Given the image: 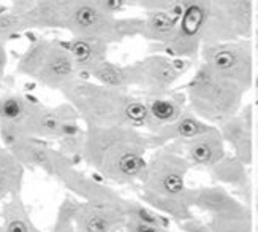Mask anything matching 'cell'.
<instances>
[{
    "label": "cell",
    "instance_id": "25",
    "mask_svg": "<svg viewBox=\"0 0 258 232\" xmlns=\"http://www.w3.org/2000/svg\"><path fill=\"white\" fill-rule=\"evenodd\" d=\"M26 27L27 23L22 13H0V43Z\"/></svg>",
    "mask_w": 258,
    "mask_h": 232
},
{
    "label": "cell",
    "instance_id": "28",
    "mask_svg": "<svg viewBox=\"0 0 258 232\" xmlns=\"http://www.w3.org/2000/svg\"><path fill=\"white\" fill-rule=\"evenodd\" d=\"M5 65H7V54H5L4 45L0 43V76H2V73L5 70Z\"/></svg>",
    "mask_w": 258,
    "mask_h": 232
},
{
    "label": "cell",
    "instance_id": "32",
    "mask_svg": "<svg viewBox=\"0 0 258 232\" xmlns=\"http://www.w3.org/2000/svg\"><path fill=\"white\" fill-rule=\"evenodd\" d=\"M256 65H258V61H256Z\"/></svg>",
    "mask_w": 258,
    "mask_h": 232
},
{
    "label": "cell",
    "instance_id": "31",
    "mask_svg": "<svg viewBox=\"0 0 258 232\" xmlns=\"http://www.w3.org/2000/svg\"><path fill=\"white\" fill-rule=\"evenodd\" d=\"M35 232H40V230H38V229H35Z\"/></svg>",
    "mask_w": 258,
    "mask_h": 232
},
{
    "label": "cell",
    "instance_id": "6",
    "mask_svg": "<svg viewBox=\"0 0 258 232\" xmlns=\"http://www.w3.org/2000/svg\"><path fill=\"white\" fill-rule=\"evenodd\" d=\"M19 72L32 76L44 86L63 89L76 80V64L69 48L54 41H37L19 62Z\"/></svg>",
    "mask_w": 258,
    "mask_h": 232
},
{
    "label": "cell",
    "instance_id": "4",
    "mask_svg": "<svg viewBox=\"0 0 258 232\" xmlns=\"http://www.w3.org/2000/svg\"><path fill=\"white\" fill-rule=\"evenodd\" d=\"M245 91L239 84L225 78L208 65L201 64L190 78L185 99L190 110L206 123L220 124L241 110Z\"/></svg>",
    "mask_w": 258,
    "mask_h": 232
},
{
    "label": "cell",
    "instance_id": "22",
    "mask_svg": "<svg viewBox=\"0 0 258 232\" xmlns=\"http://www.w3.org/2000/svg\"><path fill=\"white\" fill-rule=\"evenodd\" d=\"M4 232H35L19 194L11 196L4 205Z\"/></svg>",
    "mask_w": 258,
    "mask_h": 232
},
{
    "label": "cell",
    "instance_id": "20",
    "mask_svg": "<svg viewBox=\"0 0 258 232\" xmlns=\"http://www.w3.org/2000/svg\"><path fill=\"white\" fill-rule=\"evenodd\" d=\"M89 75L94 76L98 84L113 87V89L127 91L128 87H135L132 64L130 65H119L114 62H109L106 59L105 62L97 65V67Z\"/></svg>",
    "mask_w": 258,
    "mask_h": 232
},
{
    "label": "cell",
    "instance_id": "30",
    "mask_svg": "<svg viewBox=\"0 0 258 232\" xmlns=\"http://www.w3.org/2000/svg\"><path fill=\"white\" fill-rule=\"evenodd\" d=\"M0 232H4V227H0Z\"/></svg>",
    "mask_w": 258,
    "mask_h": 232
},
{
    "label": "cell",
    "instance_id": "17",
    "mask_svg": "<svg viewBox=\"0 0 258 232\" xmlns=\"http://www.w3.org/2000/svg\"><path fill=\"white\" fill-rule=\"evenodd\" d=\"M109 43L98 40V38H87V37H75L69 51L76 64L78 72L91 73L97 65L106 61V51Z\"/></svg>",
    "mask_w": 258,
    "mask_h": 232
},
{
    "label": "cell",
    "instance_id": "26",
    "mask_svg": "<svg viewBox=\"0 0 258 232\" xmlns=\"http://www.w3.org/2000/svg\"><path fill=\"white\" fill-rule=\"evenodd\" d=\"M80 207V204L69 201L63 204L59 218H57V224H55V232H76V223H75V216H76V210Z\"/></svg>",
    "mask_w": 258,
    "mask_h": 232
},
{
    "label": "cell",
    "instance_id": "23",
    "mask_svg": "<svg viewBox=\"0 0 258 232\" xmlns=\"http://www.w3.org/2000/svg\"><path fill=\"white\" fill-rule=\"evenodd\" d=\"M125 4L141 8L146 13L162 12V13L173 15L179 19L184 10L185 0H125Z\"/></svg>",
    "mask_w": 258,
    "mask_h": 232
},
{
    "label": "cell",
    "instance_id": "7",
    "mask_svg": "<svg viewBox=\"0 0 258 232\" xmlns=\"http://www.w3.org/2000/svg\"><path fill=\"white\" fill-rule=\"evenodd\" d=\"M252 0H212L203 32V45L250 40Z\"/></svg>",
    "mask_w": 258,
    "mask_h": 232
},
{
    "label": "cell",
    "instance_id": "3",
    "mask_svg": "<svg viewBox=\"0 0 258 232\" xmlns=\"http://www.w3.org/2000/svg\"><path fill=\"white\" fill-rule=\"evenodd\" d=\"M188 161L179 154L160 150L148 161V165L141 175L143 201L166 215L177 223L187 221L190 216V205L197 201V194L187 190L185 175Z\"/></svg>",
    "mask_w": 258,
    "mask_h": 232
},
{
    "label": "cell",
    "instance_id": "29",
    "mask_svg": "<svg viewBox=\"0 0 258 232\" xmlns=\"http://www.w3.org/2000/svg\"><path fill=\"white\" fill-rule=\"evenodd\" d=\"M256 86H258V83H256ZM256 101H258V92H256Z\"/></svg>",
    "mask_w": 258,
    "mask_h": 232
},
{
    "label": "cell",
    "instance_id": "16",
    "mask_svg": "<svg viewBox=\"0 0 258 232\" xmlns=\"http://www.w3.org/2000/svg\"><path fill=\"white\" fill-rule=\"evenodd\" d=\"M146 108H148V118H146L144 129L149 130V134L163 129L165 126L174 123L181 116L185 108L184 104L187 99L177 94H163L155 97H144Z\"/></svg>",
    "mask_w": 258,
    "mask_h": 232
},
{
    "label": "cell",
    "instance_id": "1",
    "mask_svg": "<svg viewBox=\"0 0 258 232\" xmlns=\"http://www.w3.org/2000/svg\"><path fill=\"white\" fill-rule=\"evenodd\" d=\"M152 143L135 127H87L81 156L106 180L130 184L141 178Z\"/></svg>",
    "mask_w": 258,
    "mask_h": 232
},
{
    "label": "cell",
    "instance_id": "24",
    "mask_svg": "<svg viewBox=\"0 0 258 232\" xmlns=\"http://www.w3.org/2000/svg\"><path fill=\"white\" fill-rule=\"evenodd\" d=\"M212 169L217 173V176L222 181H231L236 183L238 180L244 178V172H242V162L236 159H227L223 158L220 162L216 165H212Z\"/></svg>",
    "mask_w": 258,
    "mask_h": 232
},
{
    "label": "cell",
    "instance_id": "15",
    "mask_svg": "<svg viewBox=\"0 0 258 232\" xmlns=\"http://www.w3.org/2000/svg\"><path fill=\"white\" fill-rule=\"evenodd\" d=\"M185 154L190 164L212 167L225 158V140L219 129L211 127L205 134L185 142Z\"/></svg>",
    "mask_w": 258,
    "mask_h": 232
},
{
    "label": "cell",
    "instance_id": "13",
    "mask_svg": "<svg viewBox=\"0 0 258 232\" xmlns=\"http://www.w3.org/2000/svg\"><path fill=\"white\" fill-rule=\"evenodd\" d=\"M223 140L228 142L242 164L252 159V107L247 105L219 124Z\"/></svg>",
    "mask_w": 258,
    "mask_h": 232
},
{
    "label": "cell",
    "instance_id": "5",
    "mask_svg": "<svg viewBox=\"0 0 258 232\" xmlns=\"http://www.w3.org/2000/svg\"><path fill=\"white\" fill-rule=\"evenodd\" d=\"M138 18H116L103 0H73L65 16L63 29L75 37L98 38L106 43L137 37Z\"/></svg>",
    "mask_w": 258,
    "mask_h": 232
},
{
    "label": "cell",
    "instance_id": "14",
    "mask_svg": "<svg viewBox=\"0 0 258 232\" xmlns=\"http://www.w3.org/2000/svg\"><path fill=\"white\" fill-rule=\"evenodd\" d=\"M212 126L206 123L205 119L197 116L192 110H185V112L179 116L174 123L165 126L163 129L149 134L152 147H162L171 142H181L185 143L201 134H205Z\"/></svg>",
    "mask_w": 258,
    "mask_h": 232
},
{
    "label": "cell",
    "instance_id": "10",
    "mask_svg": "<svg viewBox=\"0 0 258 232\" xmlns=\"http://www.w3.org/2000/svg\"><path fill=\"white\" fill-rule=\"evenodd\" d=\"M212 0H185L177 29L163 47L166 54L179 59H192L203 47V32Z\"/></svg>",
    "mask_w": 258,
    "mask_h": 232
},
{
    "label": "cell",
    "instance_id": "27",
    "mask_svg": "<svg viewBox=\"0 0 258 232\" xmlns=\"http://www.w3.org/2000/svg\"><path fill=\"white\" fill-rule=\"evenodd\" d=\"M124 232H171L166 224H155V223H144L140 219L127 218L124 224Z\"/></svg>",
    "mask_w": 258,
    "mask_h": 232
},
{
    "label": "cell",
    "instance_id": "11",
    "mask_svg": "<svg viewBox=\"0 0 258 232\" xmlns=\"http://www.w3.org/2000/svg\"><path fill=\"white\" fill-rule=\"evenodd\" d=\"M127 205L80 204L76 210V232H119L128 218Z\"/></svg>",
    "mask_w": 258,
    "mask_h": 232
},
{
    "label": "cell",
    "instance_id": "18",
    "mask_svg": "<svg viewBox=\"0 0 258 232\" xmlns=\"http://www.w3.org/2000/svg\"><path fill=\"white\" fill-rule=\"evenodd\" d=\"M179 19L173 15L154 12L146 13V16L138 18V29L137 37H143L151 43L165 47L168 41L171 40L174 32L177 29Z\"/></svg>",
    "mask_w": 258,
    "mask_h": 232
},
{
    "label": "cell",
    "instance_id": "19",
    "mask_svg": "<svg viewBox=\"0 0 258 232\" xmlns=\"http://www.w3.org/2000/svg\"><path fill=\"white\" fill-rule=\"evenodd\" d=\"M24 165L8 148H0V201L19 193Z\"/></svg>",
    "mask_w": 258,
    "mask_h": 232
},
{
    "label": "cell",
    "instance_id": "2",
    "mask_svg": "<svg viewBox=\"0 0 258 232\" xmlns=\"http://www.w3.org/2000/svg\"><path fill=\"white\" fill-rule=\"evenodd\" d=\"M62 91L89 127L144 129L146 126V101L127 91L83 80H73Z\"/></svg>",
    "mask_w": 258,
    "mask_h": 232
},
{
    "label": "cell",
    "instance_id": "12",
    "mask_svg": "<svg viewBox=\"0 0 258 232\" xmlns=\"http://www.w3.org/2000/svg\"><path fill=\"white\" fill-rule=\"evenodd\" d=\"M59 180L81 196L86 204H94V205H125L127 201L122 196H119L114 190H111L109 186L98 183L92 178H89L84 173L78 172L73 165H69L59 176Z\"/></svg>",
    "mask_w": 258,
    "mask_h": 232
},
{
    "label": "cell",
    "instance_id": "8",
    "mask_svg": "<svg viewBox=\"0 0 258 232\" xmlns=\"http://www.w3.org/2000/svg\"><path fill=\"white\" fill-rule=\"evenodd\" d=\"M200 54L203 61L201 64L239 84L244 91H249L253 78V53L250 40L203 45Z\"/></svg>",
    "mask_w": 258,
    "mask_h": 232
},
{
    "label": "cell",
    "instance_id": "9",
    "mask_svg": "<svg viewBox=\"0 0 258 232\" xmlns=\"http://www.w3.org/2000/svg\"><path fill=\"white\" fill-rule=\"evenodd\" d=\"M187 59L173 58L170 54H152L132 64L135 87L143 91L146 97L168 94L187 70Z\"/></svg>",
    "mask_w": 258,
    "mask_h": 232
},
{
    "label": "cell",
    "instance_id": "21",
    "mask_svg": "<svg viewBox=\"0 0 258 232\" xmlns=\"http://www.w3.org/2000/svg\"><path fill=\"white\" fill-rule=\"evenodd\" d=\"M37 107V104H33L22 96H2L0 97V123L16 124L24 129V124L33 115Z\"/></svg>",
    "mask_w": 258,
    "mask_h": 232
}]
</instances>
